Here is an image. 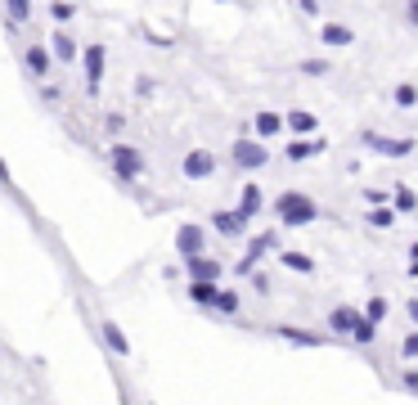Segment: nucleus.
<instances>
[{
    "mask_svg": "<svg viewBox=\"0 0 418 405\" xmlns=\"http://www.w3.org/2000/svg\"><path fill=\"white\" fill-rule=\"evenodd\" d=\"M234 158H239L243 167H261V163H265V149H261V144H239Z\"/></svg>",
    "mask_w": 418,
    "mask_h": 405,
    "instance_id": "nucleus-8",
    "label": "nucleus"
},
{
    "mask_svg": "<svg viewBox=\"0 0 418 405\" xmlns=\"http://www.w3.org/2000/svg\"><path fill=\"white\" fill-rule=\"evenodd\" d=\"M256 207H261V194H256V185L243 189V207H239V216H256Z\"/></svg>",
    "mask_w": 418,
    "mask_h": 405,
    "instance_id": "nucleus-10",
    "label": "nucleus"
},
{
    "mask_svg": "<svg viewBox=\"0 0 418 405\" xmlns=\"http://www.w3.org/2000/svg\"><path fill=\"white\" fill-rule=\"evenodd\" d=\"M400 383L410 387V392H418V370H405V378H400Z\"/></svg>",
    "mask_w": 418,
    "mask_h": 405,
    "instance_id": "nucleus-26",
    "label": "nucleus"
},
{
    "mask_svg": "<svg viewBox=\"0 0 418 405\" xmlns=\"http://www.w3.org/2000/svg\"><path fill=\"white\" fill-rule=\"evenodd\" d=\"M275 212L288 221V225H306V221L315 216V203L311 199H301V194H284V199L275 203Z\"/></svg>",
    "mask_w": 418,
    "mask_h": 405,
    "instance_id": "nucleus-1",
    "label": "nucleus"
},
{
    "mask_svg": "<svg viewBox=\"0 0 418 405\" xmlns=\"http://www.w3.org/2000/svg\"><path fill=\"white\" fill-rule=\"evenodd\" d=\"M256 127H261V135H275V131H279V117H270V113H261V117H256Z\"/></svg>",
    "mask_w": 418,
    "mask_h": 405,
    "instance_id": "nucleus-21",
    "label": "nucleus"
},
{
    "mask_svg": "<svg viewBox=\"0 0 418 405\" xmlns=\"http://www.w3.org/2000/svg\"><path fill=\"white\" fill-rule=\"evenodd\" d=\"M212 167H216V158L207 153V149H198V153H189V163H184V176H193V180H198V176H207Z\"/></svg>",
    "mask_w": 418,
    "mask_h": 405,
    "instance_id": "nucleus-5",
    "label": "nucleus"
},
{
    "mask_svg": "<svg viewBox=\"0 0 418 405\" xmlns=\"http://www.w3.org/2000/svg\"><path fill=\"white\" fill-rule=\"evenodd\" d=\"M54 45H59V54H64V59H72V54H77V50H72V41H68V36H64V32H59V36H54Z\"/></svg>",
    "mask_w": 418,
    "mask_h": 405,
    "instance_id": "nucleus-23",
    "label": "nucleus"
},
{
    "mask_svg": "<svg viewBox=\"0 0 418 405\" xmlns=\"http://www.w3.org/2000/svg\"><path fill=\"white\" fill-rule=\"evenodd\" d=\"M212 306H216V311H225V315H234V311H239V298H234V293H220V288H216V302H212Z\"/></svg>",
    "mask_w": 418,
    "mask_h": 405,
    "instance_id": "nucleus-12",
    "label": "nucleus"
},
{
    "mask_svg": "<svg viewBox=\"0 0 418 405\" xmlns=\"http://www.w3.org/2000/svg\"><path fill=\"white\" fill-rule=\"evenodd\" d=\"M319 149H324L319 140H301V144H292V149H288V158H311V153H319Z\"/></svg>",
    "mask_w": 418,
    "mask_h": 405,
    "instance_id": "nucleus-14",
    "label": "nucleus"
},
{
    "mask_svg": "<svg viewBox=\"0 0 418 405\" xmlns=\"http://www.w3.org/2000/svg\"><path fill=\"white\" fill-rule=\"evenodd\" d=\"M279 338H288V342H301V347H311V342H319L315 334H301V329H279Z\"/></svg>",
    "mask_w": 418,
    "mask_h": 405,
    "instance_id": "nucleus-15",
    "label": "nucleus"
},
{
    "mask_svg": "<svg viewBox=\"0 0 418 405\" xmlns=\"http://www.w3.org/2000/svg\"><path fill=\"white\" fill-rule=\"evenodd\" d=\"M104 342H108L113 351L126 356V338H121V329H117V324H104Z\"/></svg>",
    "mask_w": 418,
    "mask_h": 405,
    "instance_id": "nucleus-11",
    "label": "nucleus"
},
{
    "mask_svg": "<svg viewBox=\"0 0 418 405\" xmlns=\"http://www.w3.org/2000/svg\"><path fill=\"white\" fill-rule=\"evenodd\" d=\"M383 315H387V302L374 298V302H369V311H364V320H383Z\"/></svg>",
    "mask_w": 418,
    "mask_h": 405,
    "instance_id": "nucleus-19",
    "label": "nucleus"
},
{
    "mask_svg": "<svg viewBox=\"0 0 418 405\" xmlns=\"http://www.w3.org/2000/svg\"><path fill=\"white\" fill-rule=\"evenodd\" d=\"M189 298L203 302V306H212V302H216V284H203V279H193V284H189Z\"/></svg>",
    "mask_w": 418,
    "mask_h": 405,
    "instance_id": "nucleus-9",
    "label": "nucleus"
},
{
    "mask_svg": "<svg viewBox=\"0 0 418 405\" xmlns=\"http://www.w3.org/2000/svg\"><path fill=\"white\" fill-rule=\"evenodd\" d=\"M113 163H117V176L121 180H135L144 171V158L135 153V149H126V144H113Z\"/></svg>",
    "mask_w": 418,
    "mask_h": 405,
    "instance_id": "nucleus-2",
    "label": "nucleus"
},
{
    "mask_svg": "<svg viewBox=\"0 0 418 405\" xmlns=\"http://www.w3.org/2000/svg\"><path fill=\"white\" fill-rule=\"evenodd\" d=\"M180 252H184V262H189V257H203V230L184 225L180 230Z\"/></svg>",
    "mask_w": 418,
    "mask_h": 405,
    "instance_id": "nucleus-4",
    "label": "nucleus"
},
{
    "mask_svg": "<svg viewBox=\"0 0 418 405\" xmlns=\"http://www.w3.org/2000/svg\"><path fill=\"white\" fill-rule=\"evenodd\" d=\"M328 324H333L338 334H351V329L360 324V311H351V306H338V311L328 315Z\"/></svg>",
    "mask_w": 418,
    "mask_h": 405,
    "instance_id": "nucleus-6",
    "label": "nucleus"
},
{
    "mask_svg": "<svg viewBox=\"0 0 418 405\" xmlns=\"http://www.w3.org/2000/svg\"><path fill=\"white\" fill-rule=\"evenodd\" d=\"M189 275L203 279V284H216V279H220V262H212V257H189Z\"/></svg>",
    "mask_w": 418,
    "mask_h": 405,
    "instance_id": "nucleus-3",
    "label": "nucleus"
},
{
    "mask_svg": "<svg viewBox=\"0 0 418 405\" xmlns=\"http://www.w3.org/2000/svg\"><path fill=\"white\" fill-rule=\"evenodd\" d=\"M28 64H32L36 72H45V68H50V59H45V50H28Z\"/></svg>",
    "mask_w": 418,
    "mask_h": 405,
    "instance_id": "nucleus-20",
    "label": "nucleus"
},
{
    "mask_svg": "<svg viewBox=\"0 0 418 405\" xmlns=\"http://www.w3.org/2000/svg\"><path fill=\"white\" fill-rule=\"evenodd\" d=\"M284 266H292V270H315L311 257H297V252H284Z\"/></svg>",
    "mask_w": 418,
    "mask_h": 405,
    "instance_id": "nucleus-17",
    "label": "nucleus"
},
{
    "mask_svg": "<svg viewBox=\"0 0 418 405\" xmlns=\"http://www.w3.org/2000/svg\"><path fill=\"white\" fill-rule=\"evenodd\" d=\"M292 127H297V131H311V127H315V122H311V117H306V113H292Z\"/></svg>",
    "mask_w": 418,
    "mask_h": 405,
    "instance_id": "nucleus-25",
    "label": "nucleus"
},
{
    "mask_svg": "<svg viewBox=\"0 0 418 405\" xmlns=\"http://www.w3.org/2000/svg\"><path fill=\"white\" fill-rule=\"evenodd\" d=\"M369 221H374V225H391V221H396V212H387V207H378V212H369Z\"/></svg>",
    "mask_w": 418,
    "mask_h": 405,
    "instance_id": "nucleus-22",
    "label": "nucleus"
},
{
    "mask_svg": "<svg viewBox=\"0 0 418 405\" xmlns=\"http://www.w3.org/2000/svg\"><path fill=\"white\" fill-rule=\"evenodd\" d=\"M405 356H418V334H414V338H405Z\"/></svg>",
    "mask_w": 418,
    "mask_h": 405,
    "instance_id": "nucleus-27",
    "label": "nucleus"
},
{
    "mask_svg": "<svg viewBox=\"0 0 418 405\" xmlns=\"http://www.w3.org/2000/svg\"><path fill=\"white\" fill-rule=\"evenodd\" d=\"M9 14H14V18H28V0H9Z\"/></svg>",
    "mask_w": 418,
    "mask_h": 405,
    "instance_id": "nucleus-24",
    "label": "nucleus"
},
{
    "mask_svg": "<svg viewBox=\"0 0 418 405\" xmlns=\"http://www.w3.org/2000/svg\"><path fill=\"white\" fill-rule=\"evenodd\" d=\"M243 225H248V216H239V212H220V216H216V230H220V235H243Z\"/></svg>",
    "mask_w": 418,
    "mask_h": 405,
    "instance_id": "nucleus-7",
    "label": "nucleus"
},
{
    "mask_svg": "<svg viewBox=\"0 0 418 405\" xmlns=\"http://www.w3.org/2000/svg\"><path fill=\"white\" fill-rule=\"evenodd\" d=\"M85 64H90V86H95V81H100V72H104V50H100V45L85 54Z\"/></svg>",
    "mask_w": 418,
    "mask_h": 405,
    "instance_id": "nucleus-13",
    "label": "nucleus"
},
{
    "mask_svg": "<svg viewBox=\"0 0 418 405\" xmlns=\"http://www.w3.org/2000/svg\"><path fill=\"white\" fill-rule=\"evenodd\" d=\"M324 41H328V45H347L351 32H347V28H324Z\"/></svg>",
    "mask_w": 418,
    "mask_h": 405,
    "instance_id": "nucleus-16",
    "label": "nucleus"
},
{
    "mask_svg": "<svg viewBox=\"0 0 418 405\" xmlns=\"http://www.w3.org/2000/svg\"><path fill=\"white\" fill-rule=\"evenodd\" d=\"M410 315H414V320H418V302H410Z\"/></svg>",
    "mask_w": 418,
    "mask_h": 405,
    "instance_id": "nucleus-28",
    "label": "nucleus"
},
{
    "mask_svg": "<svg viewBox=\"0 0 418 405\" xmlns=\"http://www.w3.org/2000/svg\"><path fill=\"white\" fill-rule=\"evenodd\" d=\"M351 334H355V338H360V342H374V320H364V315H360V324H355V329H351Z\"/></svg>",
    "mask_w": 418,
    "mask_h": 405,
    "instance_id": "nucleus-18",
    "label": "nucleus"
}]
</instances>
